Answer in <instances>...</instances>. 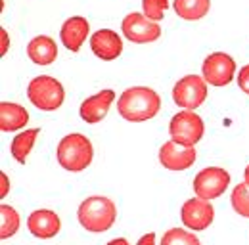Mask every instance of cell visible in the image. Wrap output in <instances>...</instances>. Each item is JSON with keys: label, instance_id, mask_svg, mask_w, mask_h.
<instances>
[{"label": "cell", "instance_id": "11", "mask_svg": "<svg viewBox=\"0 0 249 245\" xmlns=\"http://www.w3.org/2000/svg\"><path fill=\"white\" fill-rule=\"evenodd\" d=\"M159 161L169 171H186L196 163V150L194 146H182L169 140L159 150Z\"/></svg>", "mask_w": 249, "mask_h": 245}, {"label": "cell", "instance_id": "17", "mask_svg": "<svg viewBox=\"0 0 249 245\" xmlns=\"http://www.w3.org/2000/svg\"><path fill=\"white\" fill-rule=\"evenodd\" d=\"M29 122V113L19 104L2 102L0 104V130L2 132H14L23 128Z\"/></svg>", "mask_w": 249, "mask_h": 245}, {"label": "cell", "instance_id": "1", "mask_svg": "<svg viewBox=\"0 0 249 245\" xmlns=\"http://www.w3.org/2000/svg\"><path fill=\"white\" fill-rule=\"evenodd\" d=\"M161 109V98L156 90L148 87L126 88L117 100L119 115L130 122H142L154 119Z\"/></svg>", "mask_w": 249, "mask_h": 245}, {"label": "cell", "instance_id": "2", "mask_svg": "<svg viewBox=\"0 0 249 245\" xmlns=\"http://www.w3.org/2000/svg\"><path fill=\"white\" fill-rule=\"evenodd\" d=\"M77 218L81 226L89 232H94V234L107 232L117 220V207L109 197L92 195L79 205Z\"/></svg>", "mask_w": 249, "mask_h": 245}, {"label": "cell", "instance_id": "22", "mask_svg": "<svg viewBox=\"0 0 249 245\" xmlns=\"http://www.w3.org/2000/svg\"><path fill=\"white\" fill-rule=\"evenodd\" d=\"M230 201H232V207H234L236 213L249 218V186L248 184L246 182L238 184V186L232 190Z\"/></svg>", "mask_w": 249, "mask_h": 245}, {"label": "cell", "instance_id": "8", "mask_svg": "<svg viewBox=\"0 0 249 245\" xmlns=\"http://www.w3.org/2000/svg\"><path fill=\"white\" fill-rule=\"evenodd\" d=\"M236 61L224 52H215L203 61V79L213 87H226L234 81Z\"/></svg>", "mask_w": 249, "mask_h": 245}, {"label": "cell", "instance_id": "9", "mask_svg": "<svg viewBox=\"0 0 249 245\" xmlns=\"http://www.w3.org/2000/svg\"><path fill=\"white\" fill-rule=\"evenodd\" d=\"M123 35L136 44H146V42H154L161 36V27L157 25V21H152L150 18H146L144 14H128L123 19Z\"/></svg>", "mask_w": 249, "mask_h": 245}, {"label": "cell", "instance_id": "14", "mask_svg": "<svg viewBox=\"0 0 249 245\" xmlns=\"http://www.w3.org/2000/svg\"><path fill=\"white\" fill-rule=\"evenodd\" d=\"M113 100H115V92L109 90V88L98 92V94H94L90 98H87V100L81 104V109H79L81 119L85 122H89V124L100 122L107 115V111H109Z\"/></svg>", "mask_w": 249, "mask_h": 245}, {"label": "cell", "instance_id": "27", "mask_svg": "<svg viewBox=\"0 0 249 245\" xmlns=\"http://www.w3.org/2000/svg\"><path fill=\"white\" fill-rule=\"evenodd\" d=\"M0 35H2V50H0V52H2V54H6V50H8V44H10V40L6 38V31H4V29H0Z\"/></svg>", "mask_w": 249, "mask_h": 245}, {"label": "cell", "instance_id": "28", "mask_svg": "<svg viewBox=\"0 0 249 245\" xmlns=\"http://www.w3.org/2000/svg\"><path fill=\"white\" fill-rule=\"evenodd\" d=\"M107 245H130V244H128L124 238H115V240H111Z\"/></svg>", "mask_w": 249, "mask_h": 245}, {"label": "cell", "instance_id": "4", "mask_svg": "<svg viewBox=\"0 0 249 245\" xmlns=\"http://www.w3.org/2000/svg\"><path fill=\"white\" fill-rule=\"evenodd\" d=\"M27 96L31 104L40 109V111H56L63 104L65 92H63L62 83L50 75H40L35 77L29 87H27Z\"/></svg>", "mask_w": 249, "mask_h": 245}, {"label": "cell", "instance_id": "24", "mask_svg": "<svg viewBox=\"0 0 249 245\" xmlns=\"http://www.w3.org/2000/svg\"><path fill=\"white\" fill-rule=\"evenodd\" d=\"M238 85H240V88L249 94V65H244L242 69H240V73H238Z\"/></svg>", "mask_w": 249, "mask_h": 245}, {"label": "cell", "instance_id": "10", "mask_svg": "<svg viewBox=\"0 0 249 245\" xmlns=\"http://www.w3.org/2000/svg\"><path fill=\"white\" fill-rule=\"evenodd\" d=\"M180 218L190 230H207V226L213 224L215 209L207 199H188L180 209Z\"/></svg>", "mask_w": 249, "mask_h": 245}, {"label": "cell", "instance_id": "7", "mask_svg": "<svg viewBox=\"0 0 249 245\" xmlns=\"http://www.w3.org/2000/svg\"><path fill=\"white\" fill-rule=\"evenodd\" d=\"M230 184V175L222 167H207L194 178V192L199 199H217L226 192Z\"/></svg>", "mask_w": 249, "mask_h": 245}, {"label": "cell", "instance_id": "23", "mask_svg": "<svg viewBox=\"0 0 249 245\" xmlns=\"http://www.w3.org/2000/svg\"><path fill=\"white\" fill-rule=\"evenodd\" d=\"M144 16L150 18L152 21H159L165 18V12L169 8V0H142Z\"/></svg>", "mask_w": 249, "mask_h": 245}, {"label": "cell", "instance_id": "5", "mask_svg": "<svg viewBox=\"0 0 249 245\" xmlns=\"http://www.w3.org/2000/svg\"><path fill=\"white\" fill-rule=\"evenodd\" d=\"M203 132H205L203 119L190 109L178 111L169 124L171 140H175L177 144H182V146H196L203 138Z\"/></svg>", "mask_w": 249, "mask_h": 245}, {"label": "cell", "instance_id": "12", "mask_svg": "<svg viewBox=\"0 0 249 245\" xmlns=\"http://www.w3.org/2000/svg\"><path fill=\"white\" fill-rule=\"evenodd\" d=\"M27 228L35 238L38 240H50L54 236H58L60 228H62V220L58 213L50 211V209H38L33 211L27 218Z\"/></svg>", "mask_w": 249, "mask_h": 245}, {"label": "cell", "instance_id": "21", "mask_svg": "<svg viewBox=\"0 0 249 245\" xmlns=\"http://www.w3.org/2000/svg\"><path fill=\"white\" fill-rule=\"evenodd\" d=\"M161 245H201L199 240L186 230H180V228H171L163 234L161 238Z\"/></svg>", "mask_w": 249, "mask_h": 245}, {"label": "cell", "instance_id": "29", "mask_svg": "<svg viewBox=\"0 0 249 245\" xmlns=\"http://www.w3.org/2000/svg\"><path fill=\"white\" fill-rule=\"evenodd\" d=\"M244 182L249 186V165H248V169H246V173H244Z\"/></svg>", "mask_w": 249, "mask_h": 245}, {"label": "cell", "instance_id": "25", "mask_svg": "<svg viewBox=\"0 0 249 245\" xmlns=\"http://www.w3.org/2000/svg\"><path fill=\"white\" fill-rule=\"evenodd\" d=\"M136 245H156V234H154V232H150V234L142 236Z\"/></svg>", "mask_w": 249, "mask_h": 245}, {"label": "cell", "instance_id": "6", "mask_svg": "<svg viewBox=\"0 0 249 245\" xmlns=\"http://www.w3.org/2000/svg\"><path fill=\"white\" fill-rule=\"evenodd\" d=\"M173 100L178 107L194 111L207 100V83L203 77L186 75L173 87Z\"/></svg>", "mask_w": 249, "mask_h": 245}, {"label": "cell", "instance_id": "15", "mask_svg": "<svg viewBox=\"0 0 249 245\" xmlns=\"http://www.w3.org/2000/svg\"><path fill=\"white\" fill-rule=\"evenodd\" d=\"M89 31H90V27H89V21L85 18H81V16L69 18L62 25V31H60L63 46L71 52H79L83 42L89 36Z\"/></svg>", "mask_w": 249, "mask_h": 245}, {"label": "cell", "instance_id": "3", "mask_svg": "<svg viewBox=\"0 0 249 245\" xmlns=\"http://www.w3.org/2000/svg\"><path fill=\"white\" fill-rule=\"evenodd\" d=\"M58 163L62 165L65 171L69 173H79L85 171L94 157L92 142L85 136V134H67L62 138V142L58 144Z\"/></svg>", "mask_w": 249, "mask_h": 245}, {"label": "cell", "instance_id": "26", "mask_svg": "<svg viewBox=\"0 0 249 245\" xmlns=\"http://www.w3.org/2000/svg\"><path fill=\"white\" fill-rule=\"evenodd\" d=\"M0 178H2V192H0V195L4 197V195H6V192L10 190V182H8V178H6V175H4V173L0 175Z\"/></svg>", "mask_w": 249, "mask_h": 245}, {"label": "cell", "instance_id": "20", "mask_svg": "<svg viewBox=\"0 0 249 245\" xmlns=\"http://www.w3.org/2000/svg\"><path fill=\"white\" fill-rule=\"evenodd\" d=\"M19 214L10 205H0V238H12L19 230Z\"/></svg>", "mask_w": 249, "mask_h": 245}, {"label": "cell", "instance_id": "18", "mask_svg": "<svg viewBox=\"0 0 249 245\" xmlns=\"http://www.w3.org/2000/svg\"><path fill=\"white\" fill-rule=\"evenodd\" d=\"M211 0H175V12L186 21H196L207 16Z\"/></svg>", "mask_w": 249, "mask_h": 245}, {"label": "cell", "instance_id": "13", "mask_svg": "<svg viewBox=\"0 0 249 245\" xmlns=\"http://www.w3.org/2000/svg\"><path fill=\"white\" fill-rule=\"evenodd\" d=\"M90 48H92L94 56H98L100 60L111 61L121 56L123 40L115 31L100 29L96 31L92 35V38H90Z\"/></svg>", "mask_w": 249, "mask_h": 245}, {"label": "cell", "instance_id": "19", "mask_svg": "<svg viewBox=\"0 0 249 245\" xmlns=\"http://www.w3.org/2000/svg\"><path fill=\"white\" fill-rule=\"evenodd\" d=\"M38 128H29V130H23L19 132L14 140H12V146H10V152L14 155V159L18 163H25L27 161V155L31 153L33 146H35V140L38 136Z\"/></svg>", "mask_w": 249, "mask_h": 245}, {"label": "cell", "instance_id": "16", "mask_svg": "<svg viewBox=\"0 0 249 245\" xmlns=\"http://www.w3.org/2000/svg\"><path fill=\"white\" fill-rule=\"evenodd\" d=\"M27 56L36 65H50L58 58V44L54 42V38L46 35L35 36L27 44Z\"/></svg>", "mask_w": 249, "mask_h": 245}]
</instances>
